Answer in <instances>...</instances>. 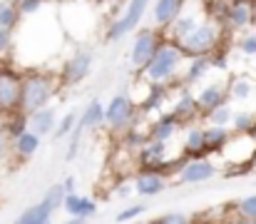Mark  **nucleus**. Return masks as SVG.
Here are the masks:
<instances>
[{"mask_svg": "<svg viewBox=\"0 0 256 224\" xmlns=\"http://www.w3.org/2000/svg\"><path fill=\"white\" fill-rule=\"evenodd\" d=\"M182 60H186V55L182 53V48L176 43H172L170 38H164L157 48V53L152 55V60L147 63V68L140 73L142 80H147L150 85H182L179 80V68H182Z\"/></svg>", "mask_w": 256, "mask_h": 224, "instance_id": "obj_1", "label": "nucleus"}, {"mask_svg": "<svg viewBox=\"0 0 256 224\" xmlns=\"http://www.w3.org/2000/svg\"><path fill=\"white\" fill-rule=\"evenodd\" d=\"M60 87H62L60 77L55 73H45V70L25 73L22 75V85H20V112L32 115L35 110L48 107Z\"/></svg>", "mask_w": 256, "mask_h": 224, "instance_id": "obj_2", "label": "nucleus"}, {"mask_svg": "<svg viewBox=\"0 0 256 224\" xmlns=\"http://www.w3.org/2000/svg\"><path fill=\"white\" fill-rule=\"evenodd\" d=\"M222 35H224V25H222L216 18L206 15V18H204L184 40H179L176 45L182 48V53H184L186 60H189V58L212 55L214 50H219V48H222Z\"/></svg>", "mask_w": 256, "mask_h": 224, "instance_id": "obj_3", "label": "nucleus"}, {"mask_svg": "<svg viewBox=\"0 0 256 224\" xmlns=\"http://www.w3.org/2000/svg\"><path fill=\"white\" fill-rule=\"evenodd\" d=\"M150 5H152V0H127V8L122 10L120 18H114V20L107 25L102 40H104V43H117V40H122L124 35L140 30L142 18L147 15Z\"/></svg>", "mask_w": 256, "mask_h": 224, "instance_id": "obj_4", "label": "nucleus"}, {"mask_svg": "<svg viewBox=\"0 0 256 224\" xmlns=\"http://www.w3.org/2000/svg\"><path fill=\"white\" fill-rule=\"evenodd\" d=\"M140 107L132 97V92H117L107 105H104V125L112 132H124L130 125L137 122Z\"/></svg>", "mask_w": 256, "mask_h": 224, "instance_id": "obj_5", "label": "nucleus"}, {"mask_svg": "<svg viewBox=\"0 0 256 224\" xmlns=\"http://www.w3.org/2000/svg\"><path fill=\"white\" fill-rule=\"evenodd\" d=\"M209 15L206 10V0H182V10L176 15V20L167 28V38L172 43H179L184 40L204 18Z\"/></svg>", "mask_w": 256, "mask_h": 224, "instance_id": "obj_6", "label": "nucleus"}, {"mask_svg": "<svg viewBox=\"0 0 256 224\" xmlns=\"http://www.w3.org/2000/svg\"><path fill=\"white\" fill-rule=\"evenodd\" d=\"M164 38H167V35L157 33L154 28H142V30H137L134 43H132V48H130V65H132L137 73H142V70L147 68V63L152 60V55L157 53V48H160V43H162Z\"/></svg>", "mask_w": 256, "mask_h": 224, "instance_id": "obj_7", "label": "nucleus"}, {"mask_svg": "<svg viewBox=\"0 0 256 224\" xmlns=\"http://www.w3.org/2000/svg\"><path fill=\"white\" fill-rule=\"evenodd\" d=\"M216 172L219 167L209 157H196V159H186L184 164L174 169V182L176 184H202V182L214 179Z\"/></svg>", "mask_w": 256, "mask_h": 224, "instance_id": "obj_8", "label": "nucleus"}, {"mask_svg": "<svg viewBox=\"0 0 256 224\" xmlns=\"http://www.w3.org/2000/svg\"><path fill=\"white\" fill-rule=\"evenodd\" d=\"M92 63H94V55H92L90 50L72 53V55L62 63L60 73H58L60 85H62V87H75V85H80L87 75H90V70H92Z\"/></svg>", "mask_w": 256, "mask_h": 224, "instance_id": "obj_9", "label": "nucleus"}, {"mask_svg": "<svg viewBox=\"0 0 256 224\" xmlns=\"http://www.w3.org/2000/svg\"><path fill=\"white\" fill-rule=\"evenodd\" d=\"M194 97H196L199 112L204 117L212 110H216L219 105L229 102V80H214V82H204V85L199 82V87L194 90Z\"/></svg>", "mask_w": 256, "mask_h": 224, "instance_id": "obj_10", "label": "nucleus"}, {"mask_svg": "<svg viewBox=\"0 0 256 224\" xmlns=\"http://www.w3.org/2000/svg\"><path fill=\"white\" fill-rule=\"evenodd\" d=\"M20 85H22V75L12 73V70H0V112L2 115H12L20 110Z\"/></svg>", "mask_w": 256, "mask_h": 224, "instance_id": "obj_11", "label": "nucleus"}, {"mask_svg": "<svg viewBox=\"0 0 256 224\" xmlns=\"http://www.w3.org/2000/svg\"><path fill=\"white\" fill-rule=\"evenodd\" d=\"M252 23H254V5L249 0H229V8L224 15V28L234 30V33H246Z\"/></svg>", "mask_w": 256, "mask_h": 224, "instance_id": "obj_12", "label": "nucleus"}, {"mask_svg": "<svg viewBox=\"0 0 256 224\" xmlns=\"http://www.w3.org/2000/svg\"><path fill=\"white\" fill-rule=\"evenodd\" d=\"M172 112L176 115V120L182 122V127L194 125V122L202 117V112H199V105H196V97H194L192 87L182 85V90H179V95H176V100H174Z\"/></svg>", "mask_w": 256, "mask_h": 224, "instance_id": "obj_13", "label": "nucleus"}, {"mask_svg": "<svg viewBox=\"0 0 256 224\" xmlns=\"http://www.w3.org/2000/svg\"><path fill=\"white\" fill-rule=\"evenodd\" d=\"M132 182H134V194L140 197H157L167 187V177L162 172H150V169H140Z\"/></svg>", "mask_w": 256, "mask_h": 224, "instance_id": "obj_14", "label": "nucleus"}, {"mask_svg": "<svg viewBox=\"0 0 256 224\" xmlns=\"http://www.w3.org/2000/svg\"><path fill=\"white\" fill-rule=\"evenodd\" d=\"M62 212L68 217H80V219H90L97 214V202L87 194H78V192H70L65 194L62 199Z\"/></svg>", "mask_w": 256, "mask_h": 224, "instance_id": "obj_15", "label": "nucleus"}, {"mask_svg": "<svg viewBox=\"0 0 256 224\" xmlns=\"http://www.w3.org/2000/svg\"><path fill=\"white\" fill-rule=\"evenodd\" d=\"M179 127H182V122L176 120V115L170 110V112L157 115V117H154V122L147 127V132H150V140H157V142H170L172 137L179 132Z\"/></svg>", "mask_w": 256, "mask_h": 224, "instance_id": "obj_16", "label": "nucleus"}, {"mask_svg": "<svg viewBox=\"0 0 256 224\" xmlns=\"http://www.w3.org/2000/svg\"><path fill=\"white\" fill-rule=\"evenodd\" d=\"M179 10H182V0H152V10H150V15H152L154 28L167 30L172 23L176 20Z\"/></svg>", "mask_w": 256, "mask_h": 224, "instance_id": "obj_17", "label": "nucleus"}, {"mask_svg": "<svg viewBox=\"0 0 256 224\" xmlns=\"http://www.w3.org/2000/svg\"><path fill=\"white\" fill-rule=\"evenodd\" d=\"M212 70H214V65H212V55H196V58H189V65H186V70H184V75H182V85L194 87V85L204 82Z\"/></svg>", "mask_w": 256, "mask_h": 224, "instance_id": "obj_18", "label": "nucleus"}, {"mask_svg": "<svg viewBox=\"0 0 256 224\" xmlns=\"http://www.w3.org/2000/svg\"><path fill=\"white\" fill-rule=\"evenodd\" d=\"M184 159H179V164H184L186 159H196V157H209L206 152V140H204V127L199 125H192L184 135Z\"/></svg>", "mask_w": 256, "mask_h": 224, "instance_id": "obj_19", "label": "nucleus"}, {"mask_svg": "<svg viewBox=\"0 0 256 224\" xmlns=\"http://www.w3.org/2000/svg\"><path fill=\"white\" fill-rule=\"evenodd\" d=\"M55 127H58V110H55L52 105L40 107V110H35V112L30 115V130H32L35 135H40V137L52 135Z\"/></svg>", "mask_w": 256, "mask_h": 224, "instance_id": "obj_20", "label": "nucleus"}, {"mask_svg": "<svg viewBox=\"0 0 256 224\" xmlns=\"http://www.w3.org/2000/svg\"><path fill=\"white\" fill-rule=\"evenodd\" d=\"M256 95V80L246 75H234L229 77V102H249Z\"/></svg>", "mask_w": 256, "mask_h": 224, "instance_id": "obj_21", "label": "nucleus"}, {"mask_svg": "<svg viewBox=\"0 0 256 224\" xmlns=\"http://www.w3.org/2000/svg\"><path fill=\"white\" fill-rule=\"evenodd\" d=\"M204 140H206V152L216 154L226 147V142L232 140V127H222V125H206L204 127Z\"/></svg>", "mask_w": 256, "mask_h": 224, "instance_id": "obj_22", "label": "nucleus"}, {"mask_svg": "<svg viewBox=\"0 0 256 224\" xmlns=\"http://www.w3.org/2000/svg\"><path fill=\"white\" fill-rule=\"evenodd\" d=\"M52 214H55V209L40 199L38 204L22 209V214H18V219H15L12 224H45V222L52 219Z\"/></svg>", "mask_w": 256, "mask_h": 224, "instance_id": "obj_23", "label": "nucleus"}, {"mask_svg": "<svg viewBox=\"0 0 256 224\" xmlns=\"http://www.w3.org/2000/svg\"><path fill=\"white\" fill-rule=\"evenodd\" d=\"M12 149H15V154H18L20 159L35 157V152L40 149V135H35L32 130H25L20 137L12 140Z\"/></svg>", "mask_w": 256, "mask_h": 224, "instance_id": "obj_24", "label": "nucleus"}, {"mask_svg": "<svg viewBox=\"0 0 256 224\" xmlns=\"http://www.w3.org/2000/svg\"><path fill=\"white\" fill-rule=\"evenodd\" d=\"M80 125L85 130H97L104 125V105L100 100H90L85 105V110L80 115Z\"/></svg>", "mask_w": 256, "mask_h": 224, "instance_id": "obj_25", "label": "nucleus"}, {"mask_svg": "<svg viewBox=\"0 0 256 224\" xmlns=\"http://www.w3.org/2000/svg\"><path fill=\"white\" fill-rule=\"evenodd\" d=\"M25 130H30V115H25V112H12V115H8V120L2 122V132L8 135V140L12 142L15 137H20Z\"/></svg>", "mask_w": 256, "mask_h": 224, "instance_id": "obj_26", "label": "nucleus"}, {"mask_svg": "<svg viewBox=\"0 0 256 224\" xmlns=\"http://www.w3.org/2000/svg\"><path fill=\"white\" fill-rule=\"evenodd\" d=\"M254 127H256V112L254 110H234L232 132H236V135H252Z\"/></svg>", "mask_w": 256, "mask_h": 224, "instance_id": "obj_27", "label": "nucleus"}, {"mask_svg": "<svg viewBox=\"0 0 256 224\" xmlns=\"http://www.w3.org/2000/svg\"><path fill=\"white\" fill-rule=\"evenodd\" d=\"M147 142H150V132L147 130H140L137 125H130L122 132V147L130 149V152H137L140 147H144Z\"/></svg>", "mask_w": 256, "mask_h": 224, "instance_id": "obj_28", "label": "nucleus"}, {"mask_svg": "<svg viewBox=\"0 0 256 224\" xmlns=\"http://www.w3.org/2000/svg\"><path fill=\"white\" fill-rule=\"evenodd\" d=\"M20 20H22V15H20L18 5L10 3V0H0V28L15 30L20 25Z\"/></svg>", "mask_w": 256, "mask_h": 224, "instance_id": "obj_29", "label": "nucleus"}, {"mask_svg": "<svg viewBox=\"0 0 256 224\" xmlns=\"http://www.w3.org/2000/svg\"><path fill=\"white\" fill-rule=\"evenodd\" d=\"M232 117H234V107L229 102H224L216 110H212L209 115H204L206 125H222V127H232Z\"/></svg>", "mask_w": 256, "mask_h": 224, "instance_id": "obj_30", "label": "nucleus"}, {"mask_svg": "<svg viewBox=\"0 0 256 224\" xmlns=\"http://www.w3.org/2000/svg\"><path fill=\"white\" fill-rule=\"evenodd\" d=\"M78 122H80V112H78V110H70L68 115H62V120H58V127H55V135H52V140L70 137V132L78 127Z\"/></svg>", "mask_w": 256, "mask_h": 224, "instance_id": "obj_31", "label": "nucleus"}, {"mask_svg": "<svg viewBox=\"0 0 256 224\" xmlns=\"http://www.w3.org/2000/svg\"><path fill=\"white\" fill-rule=\"evenodd\" d=\"M234 214L242 219H256V194H246L242 199H236L234 204Z\"/></svg>", "mask_w": 256, "mask_h": 224, "instance_id": "obj_32", "label": "nucleus"}, {"mask_svg": "<svg viewBox=\"0 0 256 224\" xmlns=\"http://www.w3.org/2000/svg\"><path fill=\"white\" fill-rule=\"evenodd\" d=\"M144 212H147V204H142V202H140V204H130V207H124V209L114 217V222H117V224L134 222V219H137L140 214H144Z\"/></svg>", "mask_w": 256, "mask_h": 224, "instance_id": "obj_33", "label": "nucleus"}, {"mask_svg": "<svg viewBox=\"0 0 256 224\" xmlns=\"http://www.w3.org/2000/svg\"><path fill=\"white\" fill-rule=\"evenodd\" d=\"M82 132H85V127L78 122V127L70 132V145H68V154H65V159H68V162H72V159L78 157L80 145H82Z\"/></svg>", "mask_w": 256, "mask_h": 224, "instance_id": "obj_34", "label": "nucleus"}, {"mask_svg": "<svg viewBox=\"0 0 256 224\" xmlns=\"http://www.w3.org/2000/svg\"><path fill=\"white\" fill-rule=\"evenodd\" d=\"M50 0H20L18 3V10L22 18H32V15H40V10L48 5Z\"/></svg>", "mask_w": 256, "mask_h": 224, "instance_id": "obj_35", "label": "nucleus"}, {"mask_svg": "<svg viewBox=\"0 0 256 224\" xmlns=\"http://www.w3.org/2000/svg\"><path fill=\"white\" fill-rule=\"evenodd\" d=\"M15 50V35L8 28H0V60L10 58V53Z\"/></svg>", "mask_w": 256, "mask_h": 224, "instance_id": "obj_36", "label": "nucleus"}, {"mask_svg": "<svg viewBox=\"0 0 256 224\" xmlns=\"http://www.w3.org/2000/svg\"><path fill=\"white\" fill-rule=\"evenodd\" d=\"M236 48H239V53H242V55L254 58L256 55V33H244V35L236 40Z\"/></svg>", "mask_w": 256, "mask_h": 224, "instance_id": "obj_37", "label": "nucleus"}, {"mask_svg": "<svg viewBox=\"0 0 256 224\" xmlns=\"http://www.w3.org/2000/svg\"><path fill=\"white\" fill-rule=\"evenodd\" d=\"M152 224H192V217L186 212H164L162 217H154Z\"/></svg>", "mask_w": 256, "mask_h": 224, "instance_id": "obj_38", "label": "nucleus"}, {"mask_svg": "<svg viewBox=\"0 0 256 224\" xmlns=\"http://www.w3.org/2000/svg\"><path fill=\"white\" fill-rule=\"evenodd\" d=\"M117 194H120V197H132V194H134V182L120 184V187H117Z\"/></svg>", "mask_w": 256, "mask_h": 224, "instance_id": "obj_39", "label": "nucleus"}, {"mask_svg": "<svg viewBox=\"0 0 256 224\" xmlns=\"http://www.w3.org/2000/svg\"><path fill=\"white\" fill-rule=\"evenodd\" d=\"M62 187H65L68 194H70V192H78V189H75V187H78V179H75V177H65V179H62Z\"/></svg>", "mask_w": 256, "mask_h": 224, "instance_id": "obj_40", "label": "nucleus"}, {"mask_svg": "<svg viewBox=\"0 0 256 224\" xmlns=\"http://www.w3.org/2000/svg\"><path fill=\"white\" fill-rule=\"evenodd\" d=\"M8 142H10V140H8V135L2 132V127H0V157L5 154V149H8Z\"/></svg>", "mask_w": 256, "mask_h": 224, "instance_id": "obj_41", "label": "nucleus"}, {"mask_svg": "<svg viewBox=\"0 0 256 224\" xmlns=\"http://www.w3.org/2000/svg\"><path fill=\"white\" fill-rule=\"evenodd\" d=\"M62 224H87V219H80V217H68Z\"/></svg>", "mask_w": 256, "mask_h": 224, "instance_id": "obj_42", "label": "nucleus"}, {"mask_svg": "<svg viewBox=\"0 0 256 224\" xmlns=\"http://www.w3.org/2000/svg\"><path fill=\"white\" fill-rule=\"evenodd\" d=\"M234 224H256V219H242V217H236Z\"/></svg>", "mask_w": 256, "mask_h": 224, "instance_id": "obj_43", "label": "nucleus"}, {"mask_svg": "<svg viewBox=\"0 0 256 224\" xmlns=\"http://www.w3.org/2000/svg\"><path fill=\"white\" fill-rule=\"evenodd\" d=\"M206 3H229V0H206Z\"/></svg>", "mask_w": 256, "mask_h": 224, "instance_id": "obj_44", "label": "nucleus"}, {"mask_svg": "<svg viewBox=\"0 0 256 224\" xmlns=\"http://www.w3.org/2000/svg\"><path fill=\"white\" fill-rule=\"evenodd\" d=\"M192 224H212V222H192Z\"/></svg>", "mask_w": 256, "mask_h": 224, "instance_id": "obj_45", "label": "nucleus"}, {"mask_svg": "<svg viewBox=\"0 0 256 224\" xmlns=\"http://www.w3.org/2000/svg\"><path fill=\"white\" fill-rule=\"evenodd\" d=\"M10 3H15V5H18V3H20V0H10Z\"/></svg>", "mask_w": 256, "mask_h": 224, "instance_id": "obj_46", "label": "nucleus"}, {"mask_svg": "<svg viewBox=\"0 0 256 224\" xmlns=\"http://www.w3.org/2000/svg\"><path fill=\"white\" fill-rule=\"evenodd\" d=\"M252 135H254V140H256V127H254V132H252Z\"/></svg>", "mask_w": 256, "mask_h": 224, "instance_id": "obj_47", "label": "nucleus"}, {"mask_svg": "<svg viewBox=\"0 0 256 224\" xmlns=\"http://www.w3.org/2000/svg\"><path fill=\"white\" fill-rule=\"evenodd\" d=\"M45 224H52V219H50V222H45Z\"/></svg>", "mask_w": 256, "mask_h": 224, "instance_id": "obj_48", "label": "nucleus"}]
</instances>
